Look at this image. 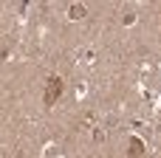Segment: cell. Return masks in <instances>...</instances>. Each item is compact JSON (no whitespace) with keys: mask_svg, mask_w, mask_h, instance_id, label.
Segmentation results:
<instances>
[{"mask_svg":"<svg viewBox=\"0 0 161 158\" xmlns=\"http://www.w3.org/2000/svg\"><path fill=\"white\" fill-rule=\"evenodd\" d=\"M57 93H62V79L51 76V79H48V93H45V102H48V105H54Z\"/></svg>","mask_w":161,"mask_h":158,"instance_id":"6da1fadb","label":"cell"},{"mask_svg":"<svg viewBox=\"0 0 161 158\" xmlns=\"http://www.w3.org/2000/svg\"><path fill=\"white\" fill-rule=\"evenodd\" d=\"M133 23H136V14H133V11H130V14H125V25H133Z\"/></svg>","mask_w":161,"mask_h":158,"instance_id":"3957f363","label":"cell"},{"mask_svg":"<svg viewBox=\"0 0 161 158\" xmlns=\"http://www.w3.org/2000/svg\"><path fill=\"white\" fill-rule=\"evenodd\" d=\"M85 14H88V8H85V6H79V3H74V6L68 8V17H71V20H82Z\"/></svg>","mask_w":161,"mask_h":158,"instance_id":"7a4b0ae2","label":"cell"}]
</instances>
